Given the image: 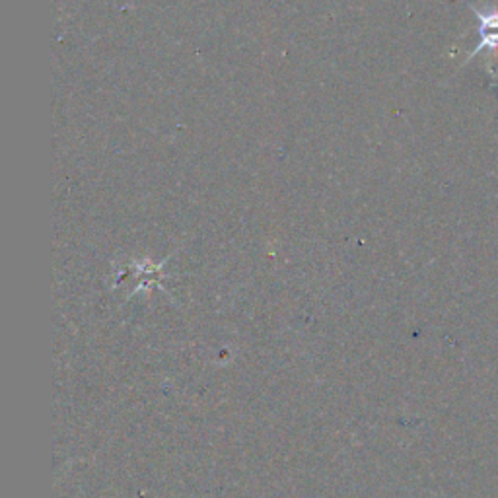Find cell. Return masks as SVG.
<instances>
[{"instance_id": "1", "label": "cell", "mask_w": 498, "mask_h": 498, "mask_svg": "<svg viewBox=\"0 0 498 498\" xmlns=\"http://www.w3.org/2000/svg\"><path fill=\"white\" fill-rule=\"evenodd\" d=\"M471 8V12L475 14V18L479 20V34H481V42L479 45H477L473 51H471V55L467 57V60H471L475 55H479L481 51L485 49H489V51H494L498 49V8H477L473 4H470Z\"/></svg>"}]
</instances>
